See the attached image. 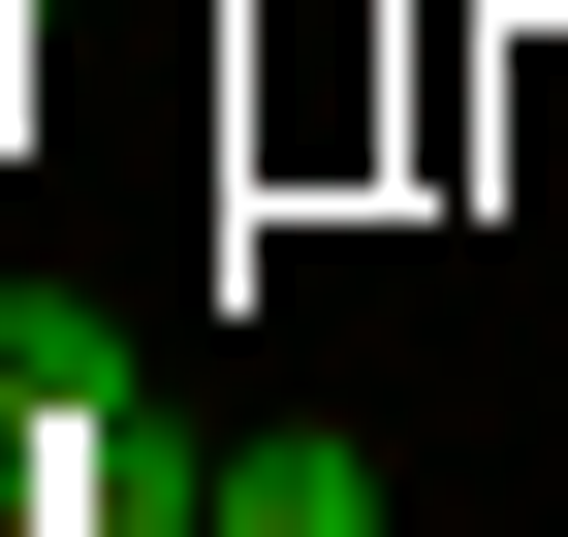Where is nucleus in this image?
<instances>
[{
	"instance_id": "nucleus-2",
	"label": "nucleus",
	"mask_w": 568,
	"mask_h": 537,
	"mask_svg": "<svg viewBox=\"0 0 568 537\" xmlns=\"http://www.w3.org/2000/svg\"><path fill=\"white\" fill-rule=\"evenodd\" d=\"M222 537H379V443H347V412H284L253 475H222Z\"/></svg>"
},
{
	"instance_id": "nucleus-1",
	"label": "nucleus",
	"mask_w": 568,
	"mask_h": 537,
	"mask_svg": "<svg viewBox=\"0 0 568 537\" xmlns=\"http://www.w3.org/2000/svg\"><path fill=\"white\" fill-rule=\"evenodd\" d=\"M126 412V316L95 285H0V443H32V475H63V443H95Z\"/></svg>"
}]
</instances>
